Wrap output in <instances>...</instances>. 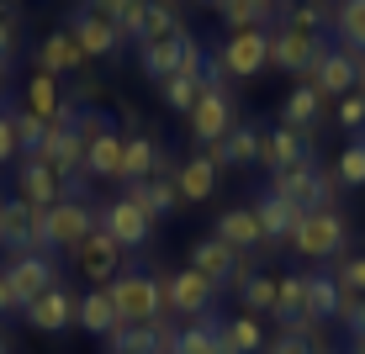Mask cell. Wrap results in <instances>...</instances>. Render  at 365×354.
Returning <instances> with one entry per match:
<instances>
[{"mask_svg": "<svg viewBox=\"0 0 365 354\" xmlns=\"http://www.w3.org/2000/svg\"><path fill=\"white\" fill-rule=\"evenodd\" d=\"M74 328H85V333H96V338H111L122 328V312L111 307L106 286H96V291H85V296H80V323H74Z\"/></svg>", "mask_w": 365, "mask_h": 354, "instance_id": "28", "label": "cell"}, {"mask_svg": "<svg viewBox=\"0 0 365 354\" xmlns=\"http://www.w3.org/2000/svg\"><path fill=\"white\" fill-rule=\"evenodd\" d=\"M281 11L286 6H275V0H228L217 16L228 21V32H244V27H275Z\"/></svg>", "mask_w": 365, "mask_h": 354, "instance_id": "32", "label": "cell"}, {"mask_svg": "<svg viewBox=\"0 0 365 354\" xmlns=\"http://www.w3.org/2000/svg\"><path fill=\"white\" fill-rule=\"evenodd\" d=\"M11 281V296H16V307H27V301H37L43 291L58 286V270L48 254H11V264L0 270Z\"/></svg>", "mask_w": 365, "mask_h": 354, "instance_id": "9", "label": "cell"}, {"mask_svg": "<svg viewBox=\"0 0 365 354\" xmlns=\"http://www.w3.org/2000/svg\"><path fill=\"white\" fill-rule=\"evenodd\" d=\"M334 43L344 53L365 58V0H339V16H334Z\"/></svg>", "mask_w": 365, "mask_h": 354, "instance_id": "33", "label": "cell"}, {"mask_svg": "<svg viewBox=\"0 0 365 354\" xmlns=\"http://www.w3.org/2000/svg\"><path fill=\"white\" fill-rule=\"evenodd\" d=\"M101 227H106L122 249H143L148 238H154V217H148L138 201H128V196H117V201L101 207Z\"/></svg>", "mask_w": 365, "mask_h": 354, "instance_id": "10", "label": "cell"}, {"mask_svg": "<svg viewBox=\"0 0 365 354\" xmlns=\"http://www.w3.org/2000/svg\"><path fill=\"white\" fill-rule=\"evenodd\" d=\"M201 90H207V85H201V80H185V74H175V80H165V85H159L165 106H170V111H180V117H191V111H196Z\"/></svg>", "mask_w": 365, "mask_h": 354, "instance_id": "40", "label": "cell"}, {"mask_svg": "<svg viewBox=\"0 0 365 354\" xmlns=\"http://www.w3.org/2000/svg\"><path fill=\"white\" fill-rule=\"evenodd\" d=\"M180 43H185V32L165 37V43H143V48H138V69H143L154 85L175 80V74H180Z\"/></svg>", "mask_w": 365, "mask_h": 354, "instance_id": "29", "label": "cell"}, {"mask_svg": "<svg viewBox=\"0 0 365 354\" xmlns=\"http://www.w3.org/2000/svg\"><path fill=\"white\" fill-rule=\"evenodd\" d=\"M180 16H175V0H148L143 11V32H138V48L143 43H165V37H180Z\"/></svg>", "mask_w": 365, "mask_h": 354, "instance_id": "36", "label": "cell"}, {"mask_svg": "<svg viewBox=\"0 0 365 354\" xmlns=\"http://www.w3.org/2000/svg\"><path fill=\"white\" fill-rule=\"evenodd\" d=\"M27 328H37V333H69L74 323H80V296L64 286H53V291H43L37 301H27Z\"/></svg>", "mask_w": 365, "mask_h": 354, "instance_id": "11", "label": "cell"}, {"mask_svg": "<svg viewBox=\"0 0 365 354\" xmlns=\"http://www.w3.org/2000/svg\"><path fill=\"white\" fill-rule=\"evenodd\" d=\"M11 117H16V143H21V159H37V154H43V143H48V127H53V122L32 117L27 106H11Z\"/></svg>", "mask_w": 365, "mask_h": 354, "instance_id": "39", "label": "cell"}, {"mask_svg": "<svg viewBox=\"0 0 365 354\" xmlns=\"http://www.w3.org/2000/svg\"><path fill=\"white\" fill-rule=\"evenodd\" d=\"M207 58L212 53L196 43L191 32H185V43H180V74H185V80H201V74H207Z\"/></svg>", "mask_w": 365, "mask_h": 354, "instance_id": "43", "label": "cell"}, {"mask_svg": "<svg viewBox=\"0 0 365 354\" xmlns=\"http://www.w3.org/2000/svg\"><path fill=\"white\" fill-rule=\"evenodd\" d=\"M238 127V117H233V100L228 90H201L196 100V111H191V132H196V143L201 148H212V143H222Z\"/></svg>", "mask_w": 365, "mask_h": 354, "instance_id": "13", "label": "cell"}, {"mask_svg": "<svg viewBox=\"0 0 365 354\" xmlns=\"http://www.w3.org/2000/svg\"><path fill=\"white\" fill-rule=\"evenodd\" d=\"M11 58H16V27H11V21H0V74L11 69Z\"/></svg>", "mask_w": 365, "mask_h": 354, "instance_id": "49", "label": "cell"}, {"mask_svg": "<svg viewBox=\"0 0 365 354\" xmlns=\"http://www.w3.org/2000/svg\"><path fill=\"white\" fill-rule=\"evenodd\" d=\"M344 301H349V291L334 281V275H323V270H312L307 275V323H339L344 318Z\"/></svg>", "mask_w": 365, "mask_h": 354, "instance_id": "22", "label": "cell"}, {"mask_svg": "<svg viewBox=\"0 0 365 354\" xmlns=\"http://www.w3.org/2000/svg\"><path fill=\"white\" fill-rule=\"evenodd\" d=\"M191 270H201L212 286H233V270H238V249H228L222 238H201V244H191Z\"/></svg>", "mask_w": 365, "mask_h": 354, "instance_id": "23", "label": "cell"}, {"mask_svg": "<svg viewBox=\"0 0 365 354\" xmlns=\"http://www.w3.org/2000/svg\"><path fill=\"white\" fill-rule=\"evenodd\" d=\"M43 164H53L58 175H69V170H85V137L74 132V122H69V111H58V122L48 127V143H43V154H37Z\"/></svg>", "mask_w": 365, "mask_h": 354, "instance_id": "19", "label": "cell"}, {"mask_svg": "<svg viewBox=\"0 0 365 354\" xmlns=\"http://www.w3.org/2000/svg\"><path fill=\"white\" fill-rule=\"evenodd\" d=\"M170 354H228V349H222V323L217 318H196V323L175 328Z\"/></svg>", "mask_w": 365, "mask_h": 354, "instance_id": "30", "label": "cell"}, {"mask_svg": "<svg viewBox=\"0 0 365 354\" xmlns=\"http://www.w3.org/2000/svg\"><path fill=\"white\" fill-rule=\"evenodd\" d=\"M334 180H339V185H349V191H360V185H365V143H360V137L339 148V159H334Z\"/></svg>", "mask_w": 365, "mask_h": 354, "instance_id": "41", "label": "cell"}, {"mask_svg": "<svg viewBox=\"0 0 365 354\" xmlns=\"http://www.w3.org/2000/svg\"><path fill=\"white\" fill-rule=\"evenodd\" d=\"M323 333V328H318ZM318 333H281V328H275V338L265 344V354H312V338Z\"/></svg>", "mask_w": 365, "mask_h": 354, "instance_id": "45", "label": "cell"}, {"mask_svg": "<svg viewBox=\"0 0 365 354\" xmlns=\"http://www.w3.org/2000/svg\"><path fill=\"white\" fill-rule=\"evenodd\" d=\"M222 64H228L233 80H259L270 69V27H244V32H228V43L217 48Z\"/></svg>", "mask_w": 365, "mask_h": 354, "instance_id": "8", "label": "cell"}, {"mask_svg": "<svg viewBox=\"0 0 365 354\" xmlns=\"http://www.w3.org/2000/svg\"><path fill=\"white\" fill-rule=\"evenodd\" d=\"M334 281L344 286V291H355V296H365V254H339Z\"/></svg>", "mask_w": 365, "mask_h": 354, "instance_id": "42", "label": "cell"}, {"mask_svg": "<svg viewBox=\"0 0 365 354\" xmlns=\"http://www.w3.org/2000/svg\"><path fill=\"white\" fill-rule=\"evenodd\" d=\"M0 354H11V349H6V338H0Z\"/></svg>", "mask_w": 365, "mask_h": 354, "instance_id": "55", "label": "cell"}, {"mask_svg": "<svg viewBox=\"0 0 365 354\" xmlns=\"http://www.w3.org/2000/svg\"><path fill=\"white\" fill-rule=\"evenodd\" d=\"M11 307H16V296H11V281H6V275H0V318H6Z\"/></svg>", "mask_w": 365, "mask_h": 354, "instance_id": "51", "label": "cell"}, {"mask_svg": "<svg viewBox=\"0 0 365 354\" xmlns=\"http://www.w3.org/2000/svg\"><path fill=\"white\" fill-rule=\"evenodd\" d=\"M69 37H74V48H80L85 58H111V53L122 48L117 21L91 16V11H74V16H69Z\"/></svg>", "mask_w": 365, "mask_h": 354, "instance_id": "17", "label": "cell"}, {"mask_svg": "<svg viewBox=\"0 0 365 354\" xmlns=\"http://www.w3.org/2000/svg\"><path fill=\"white\" fill-rule=\"evenodd\" d=\"M96 227H101L96 207H85V201H53L48 217H43V254H53V249H69L74 254Z\"/></svg>", "mask_w": 365, "mask_h": 354, "instance_id": "3", "label": "cell"}, {"mask_svg": "<svg viewBox=\"0 0 365 354\" xmlns=\"http://www.w3.org/2000/svg\"><path fill=\"white\" fill-rule=\"evenodd\" d=\"M275 291H281V275H265V270H259L255 281L238 291V296H244V312H249V318H270V312H275Z\"/></svg>", "mask_w": 365, "mask_h": 354, "instance_id": "38", "label": "cell"}, {"mask_svg": "<svg viewBox=\"0 0 365 354\" xmlns=\"http://www.w3.org/2000/svg\"><path fill=\"white\" fill-rule=\"evenodd\" d=\"M270 191L286 196V201H297L302 212H323V207H334L339 180H334V170H318L312 159H302V164H292V170L270 175Z\"/></svg>", "mask_w": 365, "mask_h": 354, "instance_id": "2", "label": "cell"}, {"mask_svg": "<svg viewBox=\"0 0 365 354\" xmlns=\"http://www.w3.org/2000/svg\"><path fill=\"white\" fill-rule=\"evenodd\" d=\"M217 180H222V143H212V148H201L196 159L180 164V175H175V191H180V201H212Z\"/></svg>", "mask_w": 365, "mask_h": 354, "instance_id": "12", "label": "cell"}, {"mask_svg": "<svg viewBox=\"0 0 365 354\" xmlns=\"http://www.w3.org/2000/svg\"><path fill=\"white\" fill-rule=\"evenodd\" d=\"M122 154H128V132H101L91 148H85V175L91 180H122Z\"/></svg>", "mask_w": 365, "mask_h": 354, "instance_id": "25", "label": "cell"}, {"mask_svg": "<svg viewBox=\"0 0 365 354\" xmlns=\"http://www.w3.org/2000/svg\"><path fill=\"white\" fill-rule=\"evenodd\" d=\"M165 170V148L148 132H128V154H122V180H148Z\"/></svg>", "mask_w": 365, "mask_h": 354, "instance_id": "31", "label": "cell"}, {"mask_svg": "<svg viewBox=\"0 0 365 354\" xmlns=\"http://www.w3.org/2000/svg\"><path fill=\"white\" fill-rule=\"evenodd\" d=\"M339 127H344V132H365V90H355V95H344V100H339Z\"/></svg>", "mask_w": 365, "mask_h": 354, "instance_id": "44", "label": "cell"}, {"mask_svg": "<svg viewBox=\"0 0 365 354\" xmlns=\"http://www.w3.org/2000/svg\"><path fill=\"white\" fill-rule=\"evenodd\" d=\"M349 328V338H355V344H365V296H355V291H349V301H344V318H339Z\"/></svg>", "mask_w": 365, "mask_h": 354, "instance_id": "46", "label": "cell"}, {"mask_svg": "<svg viewBox=\"0 0 365 354\" xmlns=\"http://www.w3.org/2000/svg\"><path fill=\"white\" fill-rule=\"evenodd\" d=\"M196 6H207V11H222V6H228V0H196Z\"/></svg>", "mask_w": 365, "mask_h": 354, "instance_id": "52", "label": "cell"}, {"mask_svg": "<svg viewBox=\"0 0 365 354\" xmlns=\"http://www.w3.org/2000/svg\"><path fill=\"white\" fill-rule=\"evenodd\" d=\"M255 217H259V227H265V244H286V249H292V238H297V227H302L307 212H302L297 201L265 191V196L255 201Z\"/></svg>", "mask_w": 365, "mask_h": 354, "instance_id": "18", "label": "cell"}, {"mask_svg": "<svg viewBox=\"0 0 365 354\" xmlns=\"http://www.w3.org/2000/svg\"><path fill=\"white\" fill-rule=\"evenodd\" d=\"M0 21H11V27L21 21V6H16V0H0Z\"/></svg>", "mask_w": 365, "mask_h": 354, "instance_id": "50", "label": "cell"}, {"mask_svg": "<svg viewBox=\"0 0 365 354\" xmlns=\"http://www.w3.org/2000/svg\"><path fill=\"white\" fill-rule=\"evenodd\" d=\"M360 143H365V132H360Z\"/></svg>", "mask_w": 365, "mask_h": 354, "instance_id": "57", "label": "cell"}, {"mask_svg": "<svg viewBox=\"0 0 365 354\" xmlns=\"http://www.w3.org/2000/svg\"><path fill=\"white\" fill-rule=\"evenodd\" d=\"M128 6H133V0H85L80 11H91V16H106V21H122V16H128Z\"/></svg>", "mask_w": 365, "mask_h": 354, "instance_id": "48", "label": "cell"}, {"mask_svg": "<svg viewBox=\"0 0 365 354\" xmlns=\"http://www.w3.org/2000/svg\"><path fill=\"white\" fill-rule=\"evenodd\" d=\"M259 143H265V132L259 127H238L222 137V164H238V170H249V164H259Z\"/></svg>", "mask_w": 365, "mask_h": 354, "instance_id": "37", "label": "cell"}, {"mask_svg": "<svg viewBox=\"0 0 365 354\" xmlns=\"http://www.w3.org/2000/svg\"><path fill=\"white\" fill-rule=\"evenodd\" d=\"M32 64H37V74H53V80H64V74H80V69H85V53L74 48V37H69V27H64V32H48L43 43H37Z\"/></svg>", "mask_w": 365, "mask_h": 354, "instance_id": "20", "label": "cell"}, {"mask_svg": "<svg viewBox=\"0 0 365 354\" xmlns=\"http://www.w3.org/2000/svg\"><path fill=\"white\" fill-rule=\"evenodd\" d=\"M128 201H138V207L148 212V217H170L175 207H180V191H175V180L170 175H148V180H128V191H122Z\"/></svg>", "mask_w": 365, "mask_h": 354, "instance_id": "24", "label": "cell"}, {"mask_svg": "<svg viewBox=\"0 0 365 354\" xmlns=\"http://www.w3.org/2000/svg\"><path fill=\"white\" fill-rule=\"evenodd\" d=\"M21 106H27L32 117H43V122H58V111H64V90H58L53 74H32V80H27V100H21Z\"/></svg>", "mask_w": 365, "mask_h": 354, "instance_id": "35", "label": "cell"}, {"mask_svg": "<svg viewBox=\"0 0 365 354\" xmlns=\"http://www.w3.org/2000/svg\"><path fill=\"white\" fill-rule=\"evenodd\" d=\"M212 301H217V286L207 281L201 270H175V275H165V307H170V318H207L212 312Z\"/></svg>", "mask_w": 365, "mask_h": 354, "instance_id": "7", "label": "cell"}, {"mask_svg": "<svg viewBox=\"0 0 365 354\" xmlns=\"http://www.w3.org/2000/svg\"><path fill=\"white\" fill-rule=\"evenodd\" d=\"M16 196L27 201V207L48 212L53 201H64V180H58L53 164H43V159H21V164H16Z\"/></svg>", "mask_w": 365, "mask_h": 354, "instance_id": "15", "label": "cell"}, {"mask_svg": "<svg viewBox=\"0 0 365 354\" xmlns=\"http://www.w3.org/2000/svg\"><path fill=\"white\" fill-rule=\"evenodd\" d=\"M323 122V90L312 80H297L292 85V95L281 100V127H292V132H312Z\"/></svg>", "mask_w": 365, "mask_h": 354, "instance_id": "21", "label": "cell"}, {"mask_svg": "<svg viewBox=\"0 0 365 354\" xmlns=\"http://www.w3.org/2000/svg\"><path fill=\"white\" fill-rule=\"evenodd\" d=\"M307 159V132H292V127H275L265 132V143H259V164L275 175V170H292V164Z\"/></svg>", "mask_w": 365, "mask_h": 354, "instance_id": "27", "label": "cell"}, {"mask_svg": "<svg viewBox=\"0 0 365 354\" xmlns=\"http://www.w3.org/2000/svg\"><path fill=\"white\" fill-rule=\"evenodd\" d=\"M349 354H365V344H349Z\"/></svg>", "mask_w": 365, "mask_h": 354, "instance_id": "54", "label": "cell"}, {"mask_svg": "<svg viewBox=\"0 0 365 354\" xmlns=\"http://www.w3.org/2000/svg\"><path fill=\"white\" fill-rule=\"evenodd\" d=\"M170 344H175L170 318H159V323H122L117 333L106 338L111 354H170Z\"/></svg>", "mask_w": 365, "mask_h": 354, "instance_id": "14", "label": "cell"}, {"mask_svg": "<svg viewBox=\"0 0 365 354\" xmlns=\"http://www.w3.org/2000/svg\"><path fill=\"white\" fill-rule=\"evenodd\" d=\"M74 270H80L91 286H111L122 270H128V249H122L117 238L106 233V227H96V233L85 238L80 249H74Z\"/></svg>", "mask_w": 365, "mask_h": 354, "instance_id": "6", "label": "cell"}, {"mask_svg": "<svg viewBox=\"0 0 365 354\" xmlns=\"http://www.w3.org/2000/svg\"><path fill=\"white\" fill-rule=\"evenodd\" d=\"M43 217L27 201H0V254H43Z\"/></svg>", "mask_w": 365, "mask_h": 354, "instance_id": "5", "label": "cell"}, {"mask_svg": "<svg viewBox=\"0 0 365 354\" xmlns=\"http://www.w3.org/2000/svg\"><path fill=\"white\" fill-rule=\"evenodd\" d=\"M265 328H259V318H249V312H238V318L222 323V349L228 354H265Z\"/></svg>", "mask_w": 365, "mask_h": 354, "instance_id": "34", "label": "cell"}, {"mask_svg": "<svg viewBox=\"0 0 365 354\" xmlns=\"http://www.w3.org/2000/svg\"><path fill=\"white\" fill-rule=\"evenodd\" d=\"M344 238H349L344 217H339L334 207H323V212H307V217H302L297 238H292V249H297L302 259L323 264V259H339V254H344Z\"/></svg>", "mask_w": 365, "mask_h": 354, "instance_id": "4", "label": "cell"}, {"mask_svg": "<svg viewBox=\"0 0 365 354\" xmlns=\"http://www.w3.org/2000/svg\"><path fill=\"white\" fill-rule=\"evenodd\" d=\"M212 238H222L228 249L249 254L255 244H265V227H259L255 207H233V212H222V217H217V233H212Z\"/></svg>", "mask_w": 365, "mask_h": 354, "instance_id": "26", "label": "cell"}, {"mask_svg": "<svg viewBox=\"0 0 365 354\" xmlns=\"http://www.w3.org/2000/svg\"><path fill=\"white\" fill-rule=\"evenodd\" d=\"M312 85L323 90V100H344V95H355L360 90V58L355 53H344V48H329L323 53V64H318V74H312Z\"/></svg>", "mask_w": 365, "mask_h": 354, "instance_id": "16", "label": "cell"}, {"mask_svg": "<svg viewBox=\"0 0 365 354\" xmlns=\"http://www.w3.org/2000/svg\"><path fill=\"white\" fill-rule=\"evenodd\" d=\"M21 159V143H16V117L11 111H0V164Z\"/></svg>", "mask_w": 365, "mask_h": 354, "instance_id": "47", "label": "cell"}, {"mask_svg": "<svg viewBox=\"0 0 365 354\" xmlns=\"http://www.w3.org/2000/svg\"><path fill=\"white\" fill-rule=\"evenodd\" d=\"M275 6H286V0H275Z\"/></svg>", "mask_w": 365, "mask_h": 354, "instance_id": "56", "label": "cell"}, {"mask_svg": "<svg viewBox=\"0 0 365 354\" xmlns=\"http://www.w3.org/2000/svg\"><path fill=\"white\" fill-rule=\"evenodd\" d=\"M360 90H365V58H360Z\"/></svg>", "mask_w": 365, "mask_h": 354, "instance_id": "53", "label": "cell"}, {"mask_svg": "<svg viewBox=\"0 0 365 354\" xmlns=\"http://www.w3.org/2000/svg\"><path fill=\"white\" fill-rule=\"evenodd\" d=\"M106 296H111V307L122 312V323H159V318H170L165 281L148 275V270H122L117 281L106 286Z\"/></svg>", "mask_w": 365, "mask_h": 354, "instance_id": "1", "label": "cell"}]
</instances>
